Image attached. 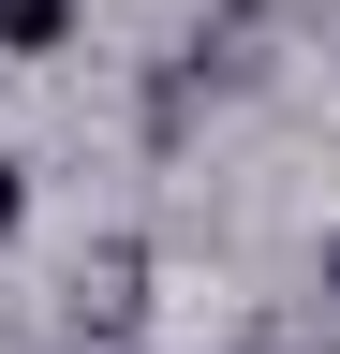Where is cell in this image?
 Instances as JSON below:
<instances>
[{
	"label": "cell",
	"mask_w": 340,
	"mask_h": 354,
	"mask_svg": "<svg viewBox=\"0 0 340 354\" xmlns=\"http://www.w3.org/2000/svg\"><path fill=\"white\" fill-rule=\"evenodd\" d=\"M60 30H74V0H0V59H45Z\"/></svg>",
	"instance_id": "obj_2"
},
{
	"label": "cell",
	"mask_w": 340,
	"mask_h": 354,
	"mask_svg": "<svg viewBox=\"0 0 340 354\" xmlns=\"http://www.w3.org/2000/svg\"><path fill=\"white\" fill-rule=\"evenodd\" d=\"M325 295H340V236H325Z\"/></svg>",
	"instance_id": "obj_4"
},
{
	"label": "cell",
	"mask_w": 340,
	"mask_h": 354,
	"mask_svg": "<svg viewBox=\"0 0 340 354\" xmlns=\"http://www.w3.org/2000/svg\"><path fill=\"white\" fill-rule=\"evenodd\" d=\"M15 221H30V162L0 148V236H15Z\"/></svg>",
	"instance_id": "obj_3"
},
{
	"label": "cell",
	"mask_w": 340,
	"mask_h": 354,
	"mask_svg": "<svg viewBox=\"0 0 340 354\" xmlns=\"http://www.w3.org/2000/svg\"><path fill=\"white\" fill-rule=\"evenodd\" d=\"M134 325H148V236H104L89 266H74V339L104 354V339H134Z\"/></svg>",
	"instance_id": "obj_1"
},
{
	"label": "cell",
	"mask_w": 340,
	"mask_h": 354,
	"mask_svg": "<svg viewBox=\"0 0 340 354\" xmlns=\"http://www.w3.org/2000/svg\"><path fill=\"white\" fill-rule=\"evenodd\" d=\"M104 354H134V339H104Z\"/></svg>",
	"instance_id": "obj_5"
}]
</instances>
